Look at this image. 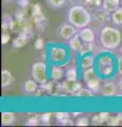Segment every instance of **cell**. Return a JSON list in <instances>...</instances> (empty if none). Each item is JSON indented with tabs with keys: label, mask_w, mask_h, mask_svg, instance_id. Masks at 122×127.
Returning a JSON list of instances; mask_svg holds the SVG:
<instances>
[{
	"label": "cell",
	"mask_w": 122,
	"mask_h": 127,
	"mask_svg": "<svg viewBox=\"0 0 122 127\" xmlns=\"http://www.w3.org/2000/svg\"><path fill=\"white\" fill-rule=\"evenodd\" d=\"M118 92V88H117V83H115L112 79H108L107 82H105L103 85H101V89H100V93L101 95L106 97H111L116 95Z\"/></svg>",
	"instance_id": "cell-9"
},
{
	"label": "cell",
	"mask_w": 122,
	"mask_h": 127,
	"mask_svg": "<svg viewBox=\"0 0 122 127\" xmlns=\"http://www.w3.org/2000/svg\"><path fill=\"white\" fill-rule=\"evenodd\" d=\"M62 88L69 93H76L81 89V85L77 81H69V79H67V81L63 83Z\"/></svg>",
	"instance_id": "cell-15"
},
{
	"label": "cell",
	"mask_w": 122,
	"mask_h": 127,
	"mask_svg": "<svg viewBox=\"0 0 122 127\" xmlns=\"http://www.w3.org/2000/svg\"><path fill=\"white\" fill-rule=\"evenodd\" d=\"M46 2L50 9H61L66 4L67 0H46Z\"/></svg>",
	"instance_id": "cell-22"
},
{
	"label": "cell",
	"mask_w": 122,
	"mask_h": 127,
	"mask_svg": "<svg viewBox=\"0 0 122 127\" xmlns=\"http://www.w3.org/2000/svg\"><path fill=\"white\" fill-rule=\"evenodd\" d=\"M102 3H103V0H84L82 4L91 12L93 10L102 7Z\"/></svg>",
	"instance_id": "cell-20"
},
{
	"label": "cell",
	"mask_w": 122,
	"mask_h": 127,
	"mask_svg": "<svg viewBox=\"0 0 122 127\" xmlns=\"http://www.w3.org/2000/svg\"><path fill=\"white\" fill-rule=\"evenodd\" d=\"M122 121V113H118L117 116L113 117L111 119V123H108L109 125H118Z\"/></svg>",
	"instance_id": "cell-26"
},
{
	"label": "cell",
	"mask_w": 122,
	"mask_h": 127,
	"mask_svg": "<svg viewBox=\"0 0 122 127\" xmlns=\"http://www.w3.org/2000/svg\"><path fill=\"white\" fill-rule=\"evenodd\" d=\"M120 6H121V0H103V3H102V7L105 9L106 11L111 12V13Z\"/></svg>",
	"instance_id": "cell-16"
},
{
	"label": "cell",
	"mask_w": 122,
	"mask_h": 127,
	"mask_svg": "<svg viewBox=\"0 0 122 127\" xmlns=\"http://www.w3.org/2000/svg\"><path fill=\"white\" fill-rule=\"evenodd\" d=\"M91 12L83 4L71 5L67 11V22L71 23L78 30L91 25Z\"/></svg>",
	"instance_id": "cell-2"
},
{
	"label": "cell",
	"mask_w": 122,
	"mask_h": 127,
	"mask_svg": "<svg viewBox=\"0 0 122 127\" xmlns=\"http://www.w3.org/2000/svg\"><path fill=\"white\" fill-rule=\"evenodd\" d=\"M118 49H119V51H120V54H122V45L119 48H118Z\"/></svg>",
	"instance_id": "cell-33"
},
{
	"label": "cell",
	"mask_w": 122,
	"mask_h": 127,
	"mask_svg": "<svg viewBox=\"0 0 122 127\" xmlns=\"http://www.w3.org/2000/svg\"><path fill=\"white\" fill-rule=\"evenodd\" d=\"M29 41V37L27 34H20L18 37H16L13 40V47L14 48H22Z\"/></svg>",
	"instance_id": "cell-21"
},
{
	"label": "cell",
	"mask_w": 122,
	"mask_h": 127,
	"mask_svg": "<svg viewBox=\"0 0 122 127\" xmlns=\"http://www.w3.org/2000/svg\"><path fill=\"white\" fill-rule=\"evenodd\" d=\"M28 124H29V125H36V124H37V119H36V118L30 119V120L28 121Z\"/></svg>",
	"instance_id": "cell-32"
},
{
	"label": "cell",
	"mask_w": 122,
	"mask_h": 127,
	"mask_svg": "<svg viewBox=\"0 0 122 127\" xmlns=\"http://www.w3.org/2000/svg\"><path fill=\"white\" fill-rule=\"evenodd\" d=\"M49 74H50V78L52 79V81L58 82L65 77L66 70H64L63 66H61V65H51Z\"/></svg>",
	"instance_id": "cell-11"
},
{
	"label": "cell",
	"mask_w": 122,
	"mask_h": 127,
	"mask_svg": "<svg viewBox=\"0 0 122 127\" xmlns=\"http://www.w3.org/2000/svg\"><path fill=\"white\" fill-rule=\"evenodd\" d=\"M78 35L84 43H92L96 40V33L90 27H85L83 29H80L78 31Z\"/></svg>",
	"instance_id": "cell-10"
},
{
	"label": "cell",
	"mask_w": 122,
	"mask_h": 127,
	"mask_svg": "<svg viewBox=\"0 0 122 127\" xmlns=\"http://www.w3.org/2000/svg\"><path fill=\"white\" fill-rule=\"evenodd\" d=\"M76 124L78 126H87V125H89V119L87 117H81L77 120Z\"/></svg>",
	"instance_id": "cell-25"
},
{
	"label": "cell",
	"mask_w": 122,
	"mask_h": 127,
	"mask_svg": "<svg viewBox=\"0 0 122 127\" xmlns=\"http://www.w3.org/2000/svg\"><path fill=\"white\" fill-rule=\"evenodd\" d=\"M3 1H12V0H3Z\"/></svg>",
	"instance_id": "cell-34"
},
{
	"label": "cell",
	"mask_w": 122,
	"mask_h": 127,
	"mask_svg": "<svg viewBox=\"0 0 122 127\" xmlns=\"http://www.w3.org/2000/svg\"><path fill=\"white\" fill-rule=\"evenodd\" d=\"M44 47V42H42V39H37L36 42H35V48L36 49H41Z\"/></svg>",
	"instance_id": "cell-31"
},
{
	"label": "cell",
	"mask_w": 122,
	"mask_h": 127,
	"mask_svg": "<svg viewBox=\"0 0 122 127\" xmlns=\"http://www.w3.org/2000/svg\"><path fill=\"white\" fill-rule=\"evenodd\" d=\"M93 68L101 79H111L117 71V61L115 56L108 52L96 54Z\"/></svg>",
	"instance_id": "cell-1"
},
{
	"label": "cell",
	"mask_w": 122,
	"mask_h": 127,
	"mask_svg": "<svg viewBox=\"0 0 122 127\" xmlns=\"http://www.w3.org/2000/svg\"><path fill=\"white\" fill-rule=\"evenodd\" d=\"M100 45L106 50H117L121 46L122 35L119 29L113 26H105L99 33Z\"/></svg>",
	"instance_id": "cell-3"
},
{
	"label": "cell",
	"mask_w": 122,
	"mask_h": 127,
	"mask_svg": "<svg viewBox=\"0 0 122 127\" xmlns=\"http://www.w3.org/2000/svg\"><path fill=\"white\" fill-rule=\"evenodd\" d=\"M91 25H94L97 28H99V30H101L103 27L107 26L109 22H112L111 12L106 11L103 7L93 10L91 11Z\"/></svg>",
	"instance_id": "cell-7"
},
{
	"label": "cell",
	"mask_w": 122,
	"mask_h": 127,
	"mask_svg": "<svg viewBox=\"0 0 122 127\" xmlns=\"http://www.w3.org/2000/svg\"><path fill=\"white\" fill-rule=\"evenodd\" d=\"M84 0H67V2L71 5H74V4H82Z\"/></svg>",
	"instance_id": "cell-29"
},
{
	"label": "cell",
	"mask_w": 122,
	"mask_h": 127,
	"mask_svg": "<svg viewBox=\"0 0 122 127\" xmlns=\"http://www.w3.org/2000/svg\"><path fill=\"white\" fill-rule=\"evenodd\" d=\"M78 31L79 30L74 26H72L71 23H69V22H67L58 28L57 33L61 38L65 39V40H69V39H71L76 34H78Z\"/></svg>",
	"instance_id": "cell-8"
},
{
	"label": "cell",
	"mask_w": 122,
	"mask_h": 127,
	"mask_svg": "<svg viewBox=\"0 0 122 127\" xmlns=\"http://www.w3.org/2000/svg\"><path fill=\"white\" fill-rule=\"evenodd\" d=\"M14 83V76L11 73V71L6 69H2L1 71V87L2 88H6V87L11 86Z\"/></svg>",
	"instance_id": "cell-14"
},
{
	"label": "cell",
	"mask_w": 122,
	"mask_h": 127,
	"mask_svg": "<svg viewBox=\"0 0 122 127\" xmlns=\"http://www.w3.org/2000/svg\"><path fill=\"white\" fill-rule=\"evenodd\" d=\"M48 67L44 62H36L31 67V75L32 78L39 85H46L48 81Z\"/></svg>",
	"instance_id": "cell-5"
},
{
	"label": "cell",
	"mask_w": 122,
	"mask_h": 127,
	"mask_svg": "<svg viewBox=\"0 0 122 127\" xmlns=\"http://www.w3.org/2000/svg\"><path fill=\"white\" fill-rule=\"evenodd\" d=\"M112 23L115 27H122V6L118 7L117 10L111 13Z\"/></svg>",
	"instance_id": "cell-18"
},
{
	"label": "cell",
	"mask_w": 122,
	"mask_h": 127,
	"mask_svg": "<svg viewBox=\"0 0 122 127\" xmlns=\"http://www.w3.org/2000/svg\"><path fill=\"white\" fill-rule=\"evenodd\" d=\"M15 114L11 111H3L1 113V124L3 126H11L14 123Z\"/></svg>",
	"instance_id": "cell-19"
},
{
	"label": "cell",
	"mask_w": 122,
	"mask_h": 127,
	"mask_svg": "<svg viewBox=\"0 0 122 127\" xmlns=\"http://www.w3.org/2000/svg\"><path fill=\"white\" fill-rule=\"evenodd\" d=\"M117 88H118V92L120 94H122V76L118 79L117 82Z\"/></svg>",
	"instance_id": "cell-28"
},
{
	"label": "cell",
	"mask_w": 122,
	"mask_h": 127,
	"mask_svg": "<svg viewBox=\"0 0 122 127\" xmlns=\"http://www.w3.org/2000/svg\"><path fill=\"white\" fill-rule=\"evenodd\" d=\"M107 119H108V113L107 112H105V113H98L96 114V116L93 117L92 119V124L93 125H99L101 124V123H103L104 121H107Z\"/></svg>",
	"instance_id": "cell-24"
},
{
	"label": "cell",
	"mask_w": 122,
	"mask_h": 127,
	"mask_svg": "<svg viewBox=\"0 0 122 127\" xmlns=\"http://www.w3.org/2000/svg\"><path fill=\"white\" fill-rule=\"evenodd\" d=\"M71 50L66 45H50L47 47V58L51 65L65 66L70 62Z\"/></svg>",
	"instance_id": "cell-4"
},
{
	"label": "cell",
	"mask_w": 122,
	"mask_h": 127,
	"mask_svg": "<svg viewBox=\"0 0 122 127\" xmlns=\"http://www.w3.org/2000/svg\"><path fill=\"white\" fill-rule=\"evenodd\" d=\"M83 79L85 81L87 88H89L92 92H100L101 89V77L98 75L94 68H89L83 71Z\"/></svg>",
	"instance_id": "cell-6"
},
{
	"label": "cell",
	"mask_w": 122,
	"mask_h": 127,
	"mask_svg": "<svg viewBox=\"0 0 122 127\" xmlns=\"http://www.w3.org/2000/svg\"><path fill=\"white\" fill-rule=\"evenodd\" d=\"M9 34L6 33V31H3V34H2V43H6L9 41Z\"/></svg>",
	"instance_id": "cell-30"
},
{
	"label": "cell",
	"mask_w": 122,
	"mask_h": 127,
	"mask_svg": "<svg viewBox=\"0 0 122 127\" xmlns=\"http://www.w3.org/2000/svg\"><path fill=\"white\" fill-rule=\"evenodd\" d=\"M94 59H96V54H86L82 55L80 61V67L82 70H86L89 68H92L94 66Z\"/></svg>",
	"instance_id": "cell-12"
},
{
	"label": "cell",
	"mask_w": 122,
	"mask_h": 127,
	"mask_svg": "<svg viewBox=\"0 0 122 127\" xmlns=\"http://www.w3.org/2000/svg\"><path fill=\"white\" fill-rule=\"evenodd\" d=\"M65 77L66 79H69V81H78V70L76 67H69L66 70Z\"/></svg>",
	"instance_id": "cell-23"
},
{
	"label": "cell",
	"mask_w": 122,
	"mask_h": 127,
	"mask_svg": "<svg viewBox=\"0 0 122 127\" xmlns=\"http://www.w3.org/2000/svg\"><path fill=\"white\" fill-rule=\"evenodd\" d=\"M38 85H39L38 83L35 82L33 78L32 79H28V81L25 82V84H23V86H22V89H23V91H25L26 93L32 94L38 89Z\"/></svg>",
	"instance_id": "cell-17"
},
{
	"label": "cell",
	"mask_w": 122,
	"mask_h": 127,
	"mask_svg": "<svg viewBox=\"0 0 122 127\" xmlns=\"http://www.w3.org/2000/svg\"><path fill=\"white\" fill-rule=\"evenodd\" d=\"M50 119H51V113L47 112V113L41 114V122L44 123V124H49V122H50Z\"/></svg>",
	"instance_id": "cell-27"
},
{
	"label": "cell",
	"mask_w": 122,
	"mask_h": 127,
	"mask_svg": "<svg viewBox=\"0 0 122 127\" xmlns=\"http://www.w3.org/2000/svg\"><path fill=\"white\" fill-rule=\"evenodd\" d=\"M83 41H82V39L79 37V35L76 34L74 36L71 38V39H69V43H68V46L70 48V50L72 51V52H76V53H81V51L82 49H83Z\"/></svg>",
	"instance_id": "cell-13"
},
{
	"label": "cell",
	"mask_w": 122,
	"mask_h": 127,
	"mask_svg": "<svg viewBox=\"0 0 122 127\" xmlns=\"http://www.w3.org/2000/svg\"><path fill=\"white\" fill-rule=\"evenodd\" d=\"M121 6H122V0H121Z\"/></svg>",
	"instance_id": "cell-35"
}]
</instances>
